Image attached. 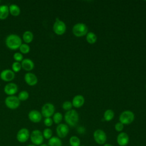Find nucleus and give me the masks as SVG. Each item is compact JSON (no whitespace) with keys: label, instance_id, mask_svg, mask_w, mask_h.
<instances>
[{"label":"nucleus","instance_id":"4","mask_svg":"<svg viewBox=\"0 0 146 146\" xmlns=\"http://www.w3.org/2000/svg\"><path fill=\"white\" fill-rule=\"evenodd\" d=\"M30 139L32 143L36 146L42 144L44 140L42 132L39 129L33 130L30 133Z\"/></svg>","mask_w":146,"mask_h":146},{"label":"nucleus","instance_id":"29","mask_svg":"<svg viewBox=\"0 0 146 146\" xmlns=\"http://www.w3.org/2000/svg\"><path fill=\"white\" fill-rule=\"evenodd\" d=\"M42 134L44 138L46 139H50L52 136V131L50 128H47L43 130Z\"/></svg>","mask_w":146,"mask_h":146},{"label":"nucleus","instance_id":"11","mask_svg":"<svg viewBox=\"0 0 146 146\" xmlns=\"http://www.w3.org/2000/svg\"><path fill=\"white\" fill-rule=\"evenodd\" d=\"M56 132L58 137L64 138L69 132V128L67 124L60 123L56 128Z\"/></svg>","mask_w":146,"mask_h":146},{"label":"nucleus","instance_id":"22","mask_svg":"<svg viewBox=\"0 0 146 146\" xmlns=\"http://www.w3.org/2000/svg\"><path fill=\"white\" fill-rule=\"evenodd\" d=\"M48 146H62V141L61 139L56 136H52L48 141Z\"/></svg>","mask_w":146,"mask_h":146},{"label":"nucleus","instance_id":"20","mask_svg":"<svg viewBox=\"0 0 146 146\" xmlns=\"http://www.w3.org/2000/svg\"><path fill=\"white\" fill-rule=\"evenodd\" d=\"M9 13L14 17L18 16L21 13L20 7L16 4H11L9 6Z\"/></svg>","mask_w":146,"mask_h":146},{"label":"nucleus","instance_id":"25","mask_svg":"<svg viewBox=\"0 0 146 146\" xmlns=\"http://www.w3.org/2000/svg\"><path fill=\"white\" fill-rule=\"evenodd\" d=\"M69 143L71 146H80V140L76 136H72L69 139Z\"/></svg>","mask_w":146,"mask_h":146},{"label":"nucleus","instance_id":"35","mask_svg":"<svg viewBox=\"0 0 146 146\" xmlns=\"http://www.w3.org/2000/svg\"><path fill=\"white\" fill-rule=\"evenodd\" d=\"M78 133L82 134V133H83L85 132V129H84L83 127H79V128H78Z\"/></svg>","mask_w":146,"mask_h":146},{"label":"nucleus","instance_id":"12","mask_svg":"<svg viewBox=\"0 0 146 146\" xmlns=\"http://www.w3.org/2000/svg\"><path fill=\"white\" fill-rule=\"evenodd\" d=\"M15 78V72L10 69H5L1 71L0 73V78L7 82L12 81Z\"/></svg>","mask_w":146,"mask_h":146},{"label":"nucleus","instance_id":"34","mask_svg":"<svg viewBox=\"0 0 146 146\" xmlns=\"http://www.w3.org/2000/svg\"><path fill=\"white\" fill-rule=\"evenodd\" d=\"M123 129H124V124L120 122H118L115 125V129L117 132H121Z\"/></svg>","mask_w":146,"mask_h":146},{"label":"nucleus","instance_id":"9","mask_svg":"<svg viewBox=\"0 0 146 146\" xmlns=\"http://www.w3.org/2000/svg\"><path fill=\"white\" fill-rule=\"evenodd\" d=\"M55 112V107L50 103H47L43 104L41 109V114L46 117H50L53 116Z\"/></svg>","mask_w":146,"mask_h":146},{"label":"nucleus","instance_id":"37","mask_svg":"<svg viewBox=\"0 0 146 146\" xmlns=\"http://www.w3.org/2000/svg\"><path fill=\"white\" fill-rule=\"evenodd\" d=\"M40 146H48V145H47V144H41Z\"/></svg>","mask_w":146,"mask_h":146},{"label":"nucleus","instance_id":"6","mask_svg":"<svg viewBox=\"0 0 146 146\" xmlns=\"http://www.w3.org/2000/svg\"><path fill=\"white\" fill-rule=\"evenodd\" d=\"M20 102L18 96L14 95L8 96L5 100V104L9 109L15 110L19 106Z\"/></svg>","mask_w":146,"mask_h":146},{"label":"nucleus","instance_id":"14","mask_svg":"<svg viewBox=\"0 0 146 146\" xmlns=\"http://www.w3.org/2000/svg\"><path fill=\"white\" fill-rule=\"evenodd\" d=\"M28 117L31 122L34 123H37L41 121L42 118V115L41 113L38 110H33L30 111L29 112Z\"/></svg>","mask_w":146,"mask_h":146},{"label":"nucleus","instance_id":"28","mask_svg":"<svg viewBox=\"0 0 146 146\" xmlns=\"http://www.w3.org/2000/svg\"><path fill=\"white\" fill-rule=\"evenodd\" d=\"M19 49L20 52H21V54H27V53H29L30 52V47L28 45V44L22 43V44L20 46Z\"/></svg>","mask_w":146,"mask_h":146},{"label":"nucleus","instance_id":"23","mask_svg":"<svg viewBox=\"0 0 146 146\" xmlns=\"http://www.w3.org/2000/svg\"><path fill=\"white\" fill-rule=\"evenodd\" d=\"M86 40L90 44H94L97 40V36L94 33L89 32L87 34Z\"/></svg>","mask_w":146,"mask_h":146},{"label":"nucleus","instance_id":"31","mask_svg":"<svg viewBox=\"0 0 146 146\" xmlns=\"http://www.w3.org/2000/svg\"><path fill=\"white\" fill-rule=\"evenodd\" d=\"M72 103L70 101H65L62 104L63 109L66 111H67L69 110H71L72 108Z\"/></svg>","mask_w":146,"mask_h":146},{"label":"nucleus","instance_id":"2","mask_svg":"<svg viewBox=\"0 0 146 146\" xmlns=\"http://www.w3.org/2000/svg\"><path fill=\"white\" fill-rule=\"evenodd\" d=\"M64 120L71 127L75 126L79 121V114L75 110L67 111L64 115Z\"/></svg>","mask_w":146,"mask_h":146},{"label":"nucleus","instance_id":"19","mask_svg":"<svg viewBox=\"0 0 146 146\" xmlns=\"http://www.w3.org/2000/svg\"><path fill=\"white\" fill-rule=\"evenodd\" d=\"M9 15V8L6 5L0 6V19L4 20L7 18Z\"/></svg>","mask_w":146,"mask_h":146},{"label":"nucleus","instance_id":"1","mask_svg":"<svg viewBox=\"0 0 146 146\" xmlns=\"http://www.w3.org/2000/svg\"><path fill=\"white\" fill-rule=\"evenodd\" d=\"M5 43L9 49L15 50L18 49L22 44V39L19 35L11 34L7 36L5 40Z\"/></svg>","mask_w":146,"mask_h":146},{"label":"nucleus","instance_id":"8","mask_svg":"<svg viewBox=\"0 0 146 146\" xmlns=\"http://www.w3.org/2000/svg\"><path fill=\"white\" fill-rule=\"evenodd\" d=\"M52 29H53L54 32L56 34L58 35H62L63 34H64V33L66 32V26L63 21L56 18L53 25Z\"/></svg>","mask_w":146,"mask_h":146},{"label":"nucleus","instance_id":"36","mask_svg":"<svg viewBox=\"0 0 146 146\" xmlns=\"http://www.w3.org/2000/svg\"><path fill=\"white\" fill-rule=\"evenodd\" d=\"M103 146H113V145H111V144H109V143H106L103 145Z\"/></svg>","mask_w":146,"mask_h":146},{"label":"nucleus","instance_id":"39","mask_svg":"<svg viewBox=\"0 0 146 146\" xmlns=\"http://www.w3.org/2000/svg\"><path fill=\"white\" fill-rule=\"evenodd\" d=\"M80 146H84V145H80Z\"/></svg>","mask_w":146,"mask_h":146},{"label":"nucleus","instance_id":"38","mask_svg":"<svg viewBox=\"0 0 146 146\" xmlns=\"http://www.w3.org/2000/svg\"><path fill=\"white\" fill-rule=\"evenodd\" d=\"M27 146H36V145H35L34 144H30V145H28Z\"/></svg>","mask_w":146,"mask_h":146},{"label":"nucleus","instance_id":"13","mask_svg":"<svg viewBox=\"0 0 146 146\" xmlns=\"http://www.w3.org/2000/svg\"><path fill=\"white\" fill-rule=\"evenodd\" d=\"M18 86L12 82H9L5 85L3 90L5 93L9 96H13L18 91Z\"/></svg>","mask_w":146,"mask_h":146},{"label":"nucleus","instance_id":"21","mask_svg":"<svg viewBox=\"0 0 146 146\" xmlns=\"http://www.w3.org/2000/svg\"><path fill=\"white\" fill-rule=\"evenodd\" d=\"M34 38V35L31 31H25L22 35V39L25 43L28 44L31 43Z\"/></svg>","mask_w":146,"mask_h":146},{"label":"nucleus","instance_id":"16","mask_svg":"<svg viewBox=\"0 0 146 146\" xmlns=\"http://www.w3.org/2000/svg\"><path fill=\"white\" fill-rule=\"evenodd\" d=\"M116 141L119 145L126 146L129 141V136L125 132H120L117 136Z\"/></svg>","mask_w":146,"mask_h":146},{"label":"nucleus","instance_id":"27","mask_svg":"<svg viewBox=\"0 0 146 146\" xmlns=\"http://www.w3.org/2000/svg\"><path fill=\"white\" fill-rule=\"evenodd\" d=\"M29 97V94L27 91H21L19 94L18 98L20 101H25L28 99Z\"/></svg>","mask_w":146,"mask_h":146},{"label":"nucleus","instance_id":"24","mask_svg":"<svg viewBox=\"0 0 146 146\" xmlns=\"http://www.w3.org/2000/svg\"><path fill=\"white\" fill-rule=\"evenodd\" d=\"M114 112L110 109L107 110L104 113V119L107 121H110L114 117Z\"/></svg>","mask_w":146,"mask_h":146},{"label":"nucleus","instance_id":"15","mask_svg":"<svg viewBox=\"0 0 146 146\" xmlns=\"http://www.w3.org/2000/svg\"><path fill=\"white\" fill-rule=\"evenodd\" d=\"M24 79L26 84L29 86H33L37 84L38 83V78L37 76L32 72H27L25 74L24 76Z\"/></svg>","mask_w":146,"mask_h":146},{"label":"nucleus","instance_id":"3","mask_svg":"<svg viewBox=\"0 0 146 146\" xmlns=\"http://www.w3.org/2000/svg\"><path fill=\"white\" fill-rule=\"evenodd\" d=\"M72 33L77 37H82L88 33V27L84 23H78L72 27Z\"/></svg>","mask_w":146,"mask_h":146},{"label":"nucleus","instance_id":"32","mask_svg":"<svg viewBox=\"0 0 146 146\" xmlns=\"http://www.w3.org/2000/svg\"><path fill=\"white\" fill-rule=\"evenodd\" d=\"M13 58L15 60V62H22V60L23 59V56L22 54H21V52H17L14 53V54L13 55Z\"/></svg>","mask_w":146,"mask_h":146},{"label":"nucleus","instance_id":"40","mask_svg":"<svg viewBox=\"0 0 146 146\" xmlns=\"http://www.w3.org/2000/svg\"><path fill=\"white\" fill-rule=\"evenodd\" d=\"M145 88H146V86H145Z\"/></svg>","mask_w":146,"mask_h":146},{"label":"nucleus","instance_id":"10","mask_svg":"<svg viewBox=\"0 0 146 146\" xmlns=\"http://www.w3.org/2000/svg\"><path fill=\"white\" fill-rule=\"evenodd\" d=\"M30 132L28 129L22 128L17 133V140L20 143H25L30 138Z\"/></svg>","mask_w":146,"mask_h":146},{"label":"nucleus","instance_id":"17","mask_svg":"<svg viewBox=\"0 0 146 146\" xmlns=\"http://www.w3.org/2000/svg\"><path fill=\"white\" fill-rule=\"evenodd\" d=\"M22 68L27 71H30L34 69V62L29 58H25L21 62Z\"/></svg>","mask_w":146,"mask_h":146},{"label":"nucleus","instance_id":"5","mask_svg":"<svg viewBox=\"0 0 146 146\" xmlns=\"http://www.w3.org/2000/svg\"><path fill=\"white\" fill-rule=\"evenodd\" d=\"M134 119L135 115L133 112L129 110L123 111L119 116V122L125 125L132 123Z\"/></svg>","mask_w":146,"mask_h":146},{"label":"nucleus","instance_id":"26","mask_svg":"<svg viewBox=\"0 0 146 146\" xmlns=\"http://www.w3.org/2000/svg\"><path fill=\"white\" fill-rule=\"evenodd\" d=\"M62 119H63V116L60 112H58L54 113V114L52 116L53 122L55 123V124H60Z\"/></svg>","mask_w":146,"mask_h":146},{"label":"nucleus","instance_id":"30","mask_svg":"<svg viewBox=\"0 0 146 146\" xmlns=\"http://www.w3.org/2000/svg\"><path fill=\"white\" fill-rule=\"evenodd\" d=\"M11 68L12 70L14 72H18L19 71H20V70L22 68V66H21V64L19 62H14L12 63L11 65Z\"/></svg>","mask_w":146,"mask_h":146},{"label":"nucleus","instance_id":"18","mask_svg":"<svg viewBox=\"0 0 146 146\" xmlns=\"http://www.w3.org/2000/svg\"><path fill=\"white\" fill-rule=\"evenodd\" d=\"M84 103V98L81 95H77L74 97L72 101V106L75 108L81 107Z\"/></svg>","mask_w":146,"mask_h":146},{"label":"nucleus","instance_id":"7","mask_svg":"<svg viewBox=\"0 0 146 146\" xmlns=\"http://www.w3.org/2000/svg\"><path fill=\"white\" fill-rule=\"evenodd\" d=\"M94 139L99 145H104L107 141V135L106 132L100 129L95 130L93 133Z\"/></svg>","mask_w":146,"mask_h":146},{"label":"nucleus","instance_id":"33","mask_svg":"<svg viewBox=\"0 0 146 146\" xmlns=\"http://www.w3.org/2000/svg\"><path fill=\"white\" fill-rule=\"evenodd\" d=\"M44 124L46 126V127H51L52 124H53V120L52 119H51V117H46L43 121Z\"/></svg>","mask_w":146,"mask_h":146}]
</instances>
